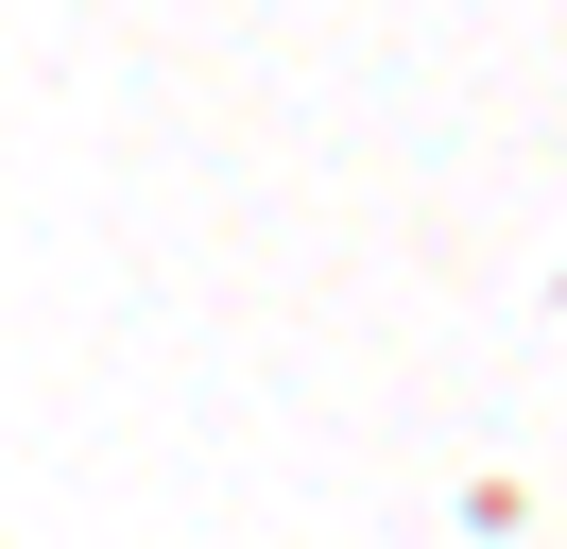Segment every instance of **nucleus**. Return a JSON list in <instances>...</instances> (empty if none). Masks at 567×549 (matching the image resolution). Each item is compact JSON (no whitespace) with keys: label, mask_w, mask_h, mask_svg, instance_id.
Instances as JSON below:
<instances>
[]
</instances>
